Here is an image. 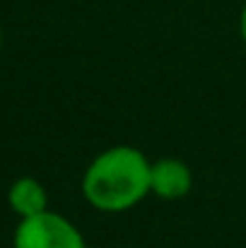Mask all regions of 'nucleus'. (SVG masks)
<instances>
[{
  "label": "nucleus",
  "mask_w": 246,
  "mask_h": 248,
  "mask_svg": "<svg viewBox=\"0 0 246 248\" xmlns=\"http://www.w3.org/2000/svg\"><path fill=\"white\" fill-rule=\"evenodd\" d=\"M152 162L133 145H114L99 152L82 173V198L99 212L121 215L150 195Z\"/></svg>",
  "instance_id": "obj_1"
},
{
  "label": "nucleus",
  "mask_w": 246,
  "mask_h": 248,
  "mask_svg": "<svg viewBox=\"0 0 246 248\" xmlns=\"http://www.w3.org/2000/svg\"><path fill=\"white\" fill-rule=\"evenodd\" d=\"M15 248H87L82 232L63 215L46 210L19 219L12 234Z\"/></svg>",
  "instance_id": "obj_2"
},
{
  "label": "nucleus",
  "mask_w": 246,
  "mask_h": 248,
  "mask_svg": "<svg viewBox=\"0 0 246 248\" xmlns=\"http://www.w3.org/2000/svg\"><path fill=\"white\" fill-rule=\"evenodd\" d=\"M193 188V171L179 157H162L152 162L150 193L160 200H181Z\"/></svg>",
  "instance_id": "obj_3"
},
{
  "label": "nucleus",
  "mask_w": 246,
  "mask_h": 248,
  "mask_svg": "<svg viewBox=\"0 0 246 248\" xmlns=\"http://www.w3.org/2000/svg\"><path fill=\"white\" fill-rule=\"evenodd\" d=\"M7 205L19 219L34 217V215H41L49 210V193L39 178L19 176L7 188Z\"/></svg>",
  "instance_id": "obj_4"
},
{
  "label": "nucleus",
  "mask_w": 246,
  "mask_h": 248,
  "mask_svg": "<svg viewBox=\"0 0 246 248\" xmlns=\"http://www.w3.org/2000/svg\"><path fill=\"white\" fill-rule=\"evenodd\" d=\"M239 34H242V41L246 44V2L242 7V15H239Z\"/></svg>",
  "instance_id": "obj_5"
},
{
  "label": "nucleus",
  "mask_w": 246,
  "mask_h": 248,
  "mask_svg": "<svg viewBox=\"0 0 246 248\" xmlns=\"http://www.w3.org/2000/svg\"><path fill=\"white\" fill-rule=\"evenodd\" d=\"M0 51H2V27H0Z\"/></svg>",
  "instance_id": "obj_6"
}]
</instances>
